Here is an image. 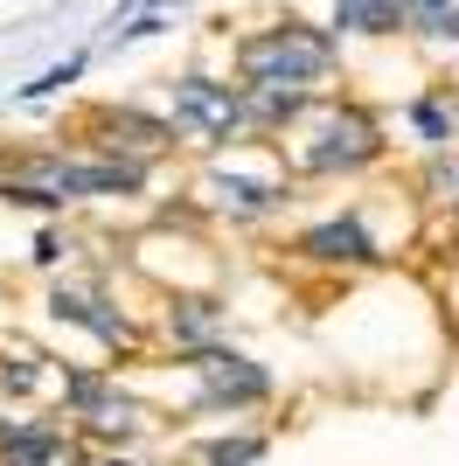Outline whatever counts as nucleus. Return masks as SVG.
Listing matches in <instances>:
<instances>
[{
  "instance_id": "f257e3e1",
  "label": "nucleus",
  "mask_w": 459,
  "mask_h": 466,
  "mask_svg": "<svg viewBox=\"0 0 459 466\" xmlns=\"http://www.w3.org/2000/svg\"><path fill=\"white\" fill-rule=\"evenodd\" d=\"M237 70L250 84H265V91H306L313 77L334 70V42L321 28H300V21L292 28H265V35H250L237 49Z\"/></svg>"
},
{
  "instance_id": "f03ea898",
  "label": "nucleus",
  "mask_w": 459,
  "mask_h": 466,
  "mask_svg": "<svg viewBox=\"0 0 459 466\" xmlns=\"http://www.w3.org/2000/svg\"><path fill=\"white\" fill-rule=\"evenodd\" d=\"M382 154V133L369 112H334L321 126V147H306V167L313 175H334V167H369Z\"/></svg>"
},
{
  "instance_id": "7ed1b4c3",
  "label": "nucleus",
  "mask_w": 459,
  "mask_h": 466,
  "mask_svg": "<svg viewBox=\"0 0 459 466\" xmlns=\"http://www.w3.org/2000/svg\"><path fill=\"white\" fill-rule=\"evenodd\" d=\"M174 118H181L195 139H230V126H244L237 91H230V84H209V77H181L174 84Z\"/></svg>"
},
{
  "instance_id": "20e7f679",
  "label": "nucleus",
  "mask_w": 459,
  "mask_h": 466,
  "mask_svg": "<svg viewBox=\"0 0 459 466\" xmlns=\"http://www.w3.org/2000/svg\"><path fill=\"white\" fill-rule=\"evenodd\" d=\"M195 370H202V390H209V404H265V397H271V376L258 370L250 355L202 349V355H195Z\"/></svg>"
},
{
  "instance_id": "39448f33",
  "label": "nucleus",
  "mask_w": 459,
  "mask_h": 466,
  "mask_svg": "<svg viewBox=\"0 0 459 466\" xmlns=\"http://www.w3.org/2000/svg\"><path fill=\"white\" fill-rule=\"evenodd\" d=\"M0 466H91V452L49 425H0Z\"/></svg>"
},
{
  "instance_id": "423d86ee",
  "label": "nucleus",
  "mask_w": 459,
  "mask_h": 466,
  "mask_svg": "<svg viewBox=\"0 0 459 466\" xmlns=\"http://www.w3.org/2000/svg\"><path fill=\"white\" fill-rule=\"evenodd\" d=\"M63 397H70V410H76L91 431H118V439H126V431H139V404H133V397H118L105 376H70V383H63Z\"/></svg>"
},
{
  "instance_id": "0eeeda50",
  "label": "nucleus",
  "mask_w": 459,
  "mask_h": 466,
  "mask_svg": "<svg viewBox=\"0 0 459 466\" xmlns=\"http://www.w3.org/2000/svg\"><path fill=\"white\" fill-rule=\"evenodd\" d=\"M49 313H56V320H76V328H91L97 341H112V349H133V341H139L133 320H126V313H105V299H97V292H70V286H56Z\"/></svg>"
},
{
  "instance_id": "6e6552de",
  "label": "nucleus",
  "mask_w": 459,
  "mask_h": 466,
  "mask_svg": "<svg viewBox=\"0 0 459 466\" xmlns=\"http://www.w3.org/2000/svg\"><path fill=\"white\" fill-rule=\"evenodd\" d=\"M300 251H306V258H327V265H369V258H376V244H369L362 223H321V230L300 237Z\"/></svg>"
},
{
  "instance_id": "1a4fd4ad",
  "label": "nucleus",
  "mask_w": 459,
  "mask_h": 466,
  "mask_svg": "<svg viewBox=\"0 0 459 466\" xmlns=\"http://www.w3.org/2000/svg\"><path fill=\"white\" fill-rule=\"evenodd\" d=\"M216 328H223V307L216 299H174V313H168V334L181 341V349H209L216 341Z\"/></svg>"
},
{
  "instance_id": "9d476101",
  "label": "nucleus",
  "mask_w": 459,
  "mask_h": 466,
  "mask_svg": "<svg viewBox=\"0 0 459 466\" xmlns=\"http://www.w3.org/2000/svg\"><path fill=\"white\" fill-rule=\"evenodd\" d=\"M209 195L223 202L230 216H265L271 202H279L271 188H258V181H244V175H209Z\"/></svg>"
},
{
  "instance_id": "9b49d317",
  "label": "nucleus",
  "mask_w": 459,
  "mask_h": 466,
  "mask_svg": "<svg viewBox=\"0 0 459 466\" xmlns=\"http://www.w3.org/2000/svg\"><path fill=\"white\" fill-rule=\"evenodd\" d=\"M403 21V0H342V28H362V35H390Z\"/></svg>"
},
{
  "instance_id": "f8f14e48",
  "label": "nucleus",
  "mask_w": 459,
  "mask_h": 466,
  "mask_svg": "<svg viewBox=\"0 0 459 466\" xmlns=\"http://www.w3.org/2000/svg\"><path fill=\"white\" fill-rule=\"evenodd\" d=\"M265 460V439H223V446H209V466H250Z\"/></svg>"
},
{
  "instance_id": "ddd939ff",
  "label": "nucleus",
  "mask_w": 459,
  "mask_h": 466,
  "mask_svg": "<svg viewBox=\"0 0 459 466\" xmlns=\"http://www.w3.org/2000/svg\"><path fill=\"white\" fill-rule=\"evenodd\" d=\"M411 118H418V133L432 139V147H439V139L453 133V112H445V105H432V97H424V105H418V112H411Z\"/></svg>"
},
{
  "instance_id": "4468645a",
  "label": "nucleus",
  "mask_w": 459,
  "mask_h": 466,
  "mask_svg": "<svg viewBox=\"0 0 459 466\" xmlns=\"http://www.w3.org/2000/svg\"><path fill=\"white\" fill-rule=\"evenodd\" d=\"M439 188H445V202L459 209V160H439Z\"/></svg>"
},
{
  "instance_id": "2eb2a0df",
  "label": "nucleus",
  "mask_w": 459,
  "mask_h": 466,
  "mask_svg": "<svg viewBox=\"0 0 459 466\" xmlns=\"http://www.w3.org/2000/svg\"><path fill=\"white\" fill-rule=\"evenodd\" d=\"M439 35H459V7H453V15H445V21H439Z\"/></svg>"
},
{
  "instance_id": "dca6fc26",
  "label": "nucleus",
  "mask_w": 459,
  "mask_h": 466,
  "mask_svg": "<svg viewBox=\"0 0 459 466\" xmlns=\"http://www.w3.org/2000/svg\"><path fill=\"white\" fill-rule=\"evenodd\" d=\"M112 466H126V460H112Z\"/></svg>"
}]
</instances>
